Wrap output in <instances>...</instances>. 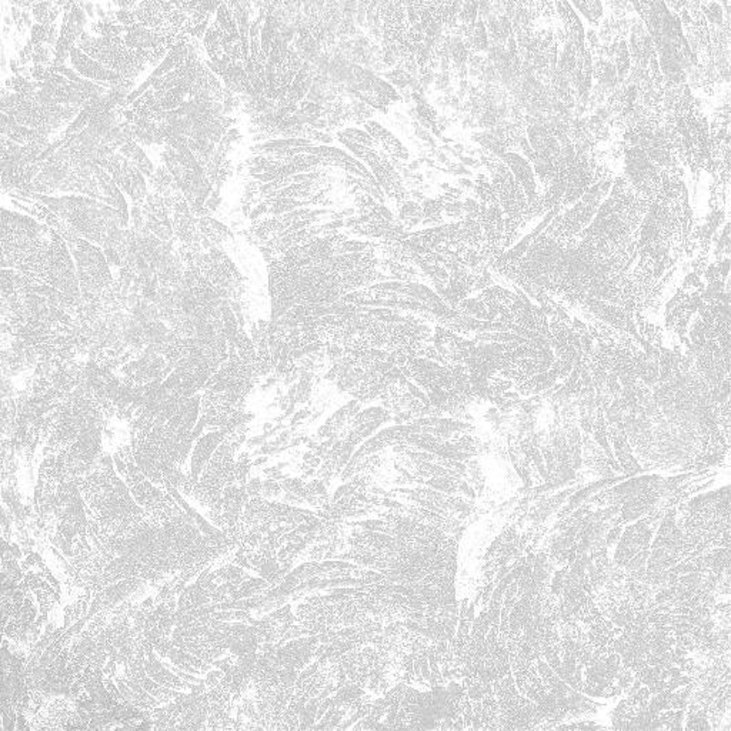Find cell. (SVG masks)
<instances>
[{"mask_svg": "<svg viewBox=\"0 0 731 731\" xmlns=\"http://www.w3.org/2000/svg\"><path fill=\"white\" fill-rule=\"evenodd\" d=\"M149 660L145 661V668H146V673L150 678H153L156 683L167 687V688H173V690H177V691H190L193 684L190 681H186L183 678H180L177 674H175L172 670H169L166 665H163L157 658H156V654L155 651H152L150 654H147Z\"/></svg>", "mask_w": 731, "mask_h": 731, "instance_id": "cell-7", "label": "cell"}, {"mask_svg": "<svg viewBox=\"0 0 731 731\" xmlns=\"http://www.w3.org/2000/svg\"><path fill=\"white\" fill-rule=\"evenodd\" d=\"M500 159L507 165V167L512 170V173L520 183L522 189L526 193L527 203H534L540 197V189L532 163L517 152H506L500 156Z\"/></svg>", "mask_w": 731, "mask_h": 731, "instance_id": "cell-4", "label": "cell"}, {"mask_svg": "<svg viewBox=\"0 0 731 731\" xmlns=\"http://www.w3.org/2000/svg\"><path fill=\"white\" fill-rule=\"evenodd\" d=\"M336 136H341V138H344L347 140H351L354 143L363 145L366 147H370V149H375V150L380 149L378 142L366 130H360V129H356V128H344L343 130L336 132Z\"/></svg>", "mask_w": 731, "mask_h": 731, "instance_id": "cell-9", "label": "cell"}, {"mask_svg": "<svg viewBox=\"0 0 731 731\" xmlns=\"http://www.w3.org/2000/svg\"><path fill=\"white\" fill-rule=\"evenodd\" d=\"M363 126H364L366 132H368L378 142L379 147L386 155H389L393 159L403 160V162L409 160V157H410L409 150L403 146V143L392 132H389L380 123H378L376 120H366L363 123Z\"/></svg>", "mask_w": 731, "mask_h": 731, "instance_id": "cell-6", "label": "cell"}, {"mask_svg": "<svg viewBox=\"0 0 731 731\" xmlns=\"http://www.w3.org/2000/svg\"><path fill=\"white\" fill-rule=\"evenodd\" d=\"M53 5H55L53 0H39V2H36L31 8V12H32L36 24H41V25H45V26L52 25V22H51V11H52Z\"/></svg>", "mask_w": 731, "mask_h": 731, "instance_id": "cell-12", "label": "cell"}, {"mask_svg": "<svg viewBox=\"0 0 731 731\" xmlns=\"http://www.w3.org/2000/svg\"><path fill=\"white\" fill-rule=\"evenodd\" d=\"M613 182L603 179L591 185L571 209L561 213L559 226L549 237L566 250H576L580 244V233L591 223L598 207L610 195Z\"/></svg>", "mask_w": 731, "mask_h": 731, "instance_id": "cell-2", "label": "cell"}, {"mask_svg": "<svg viewBox=\"0 0 731 731\" xmlns=\"http://www.w3.org/2000/svg\"><path fill=\"white\" fill-rule=\"evenodd\" d=\"M31 39H32L33 45L48 43V26L35 24L33 28L31 29Z\"/></svg>", "mask_w": 731, "mask_h": 731, "instance_id": "cell-14", "label": "cell"}, {"mask_svg": "<svg viewBox=\"0 0 731 731\" xmlns=\"http://www.w3.org/2000/svg\"><path fill=\"white\" fill-rule=\"evenodd\" d=\"M71 62H72L73 69L85 79H89L93 82L115 83L116 86L126 81L122 75L105 68L102 63H99L98 61L90 58L88 53H85L78 46H75L71 52Z\"/></svg>", "mask_w": 731, "mask_h": 731, "instance_id": "cell-3", "label": "cell"}, {"mask_svg": "<svg viewBox=\"0 0 731 731\" xmlns=\"http://www.w3.org/2000/svg\"><path fill=\"white\" fill-rule=\"evenodd\" d=\"M261 480L259 477H254L247 484H246V490L249 493L250 497H254V496H261Z\"/></svg>", "mask_w": 731, "mask_h": 731, "instance_id": "cell-17", "label": "cell"}, {"mask_svg": "<svg viewBox=\"0 0 731 731\" xmlns=\"http://www.w3.org/2000/svg\"><path fill=\"white\" fill-rule=\"evenodd\" d=\"M116 671H118V663L112 658L108 660V663L103 665V673L108 675V677H112L115 678L116 677Z\"/></svg>", "mask_w": 731, "mask_h": 731, "instance_id": "cell-19", "label": "cell"}, {"mask_svg": "<svg viewBox=\"0 0 731 731\" xmlns=\"http://www.w3.org/2000/svg\"><path fill=\"white\" fill-rule=\"evenodd\" d=\"M281 487L279 484V482L276 480H271V479H267L261 483V496L264 499H270V497H279L280 493H281Z\"/></svg>", "mask_w": 731, "mask_h": 731, "instance_id": "cell-13", "label": "cell"}, {"mask_svg": "<svg viewBox=\"0 0 731 731\" xmlns=\"http://www.w3.org/2000/svg\"><path fill=\"white\" fill-rule=\"evenodd\" d=\"M472 49L475 53H480V52H487L489 51V36H487V29H486V25H484V21L483 18H477L476 24H475V28H473V38H472Z\"/></svg>", "mask_w": 731, "mask_h": 731, "instance_id": "cell-10", "label": "cell"}, {"mask_svg": "<svg viewBox=\"0 0 731 731\" xmlns=\"http://www.w3.org/2000/svg\"><path fill=\"white\" fill-rule=\"evenodd\" d=\"M573 5L583 14V16L589 21L591 28H597L604 15V8L601 0H571Z\"/></svg>", "mask_w": 731, "mask_h": 731, "instance_id": "cell-8", "label": "cell"}, {"mask_svg": "<svg viewBox=\"0 0 731 731\" xmlns=\"http://www.w3.org/2000/svg\"><path fill=\"white\" fill-rule=\"evenodd\" d=\"M11 551H12V554H14L18 560H21V559H22V550H21V547H19V544H18V543L11 541Z\"/></svg>", "mask_w": 731, "mask_h": 731, "instance_id": "cell-22", "label": "cell"}, {"mask_svg": "<svg viewBox=\"0 0 731 731\" xmlns=\"http://www.w3.org/2000/svg\"><path fill=\"white\" fill-rule=\"evenodd\" d=\"M310 413H311V412H310L307 408H306V409H301L300 412H297V413L293 416V419H291V423H290V425H291V426L299 425V422H301V420H304L306 418H309V416H310Z\"/></svg>", "mask_w": 731, "mask_h": 731, "instance_id": "cell-20", "label": "cell"}, {"mask_svg": "<svg viewBox=\"0 0 731 731\" xmlns=\"http://www.w3.org/2000/svg\"><path fill=\"white\" fill-rule=\"evenodd\" d=\"M209 24H210V18H209V19H206V21H203L202 24H199V25L193 26V28L189 31V33H187V35H190L192 38H196V39H199V41H203V38H204V35H206V29H207Z\"/></svg>", "mask_w": 731, "mask_h": 731, "instance_id": "cell-16", "label": "cell"}, {"mask_svg": "<svg viewBox=\"0 0 731 731\" xmlns=\"http://www.w3.org/2000/svg\"><path fill=\"white\" fill-rule=\"evenodd\" d=\"M636 15L646 26L665 85L687 83V75L697 65L685 42L678 18L664 0H630Z\"/></svg>", "mask_w": 731, "mask_h": 731, "instance_id": "cell-1", "label": "cell"}, {"mask_svg": "<svg viewBox=\"0 0 731 731\" xmlns=\"http://www.w3.org/2000/svg\"><path fill=\"white\" fill-rule=\"evenodd\" d=\"M457 185L463 190H473L475 189V183L472 180H469V179H457Z\"/></svg>", "mask_w": 731, "mask_h": 731, "instance_id": "cell-21", "label": "cell"}, {"mask_svg": "<svg viewBox=\"0 0 731 731\" xmlns=\"http://www.w3.org/2000/svg\"><path fill=\"white\" fill-rule=\"evenodd\" d=\"M267 460H269V457H260V459H259V460H256V462H253V463H252V465H253V466H260V465H263V463H266V462H267Z\"/></svg>", "mask_w": 731, "mask_h": 731, "instance_id": "cell-23", "label": "cell"}, {"mask_svg": "<svg viewBox=\"0 0 731 731\" xmlns=\"http://www.w3.org/2000/svg\"><path fill=\"white\" fill-rule=\"evenodd\" d=\"M223 675H224V671H223V670H220V668H217V667H216V670H210V671H207V675H206V680H204L206 688H207V690H210V688L216 687V685L220 683V680L223 678Z\"/></svg>", "mask_w": 731, "mask_h": 731, "instance_id": "cell-15", "label": "cell"}, {"mask_svg": "<svg viewBox=\"0 0 731 731\" xmlns=\"http://www.w3.org/2000/svg\"><path fill=\"white\" fill-rule=\"evenodd\" d=\"M139 4L140 0H118L116 6L125 11H136L139 8Z\"/></svg>", "mask_w": 731, "mask_h": 731, "instance_id": "cell-18", "label": "cell"}, {"mask_svg": "<svg viewBox=\"0 0 731 731\" xmlns=\"http://www.w3.org/2000/svg\"><path fill=\"white\" fill-rule=\"evenodd\" d=\"M233 432L229 429H220L217 432H210L196 440L195 450L192 453V465H190V477L193 482H199L202 470L204 465L209 462L214 450L223 443V440L230 436Z\"/></svg>", "mask_w": 731, "mask_h": 731, "instance_id": "cell-5", "label": "cell"}, {"mask_svg": "<svg viewBox=\"0 0 731 731\" xmlns=\"http://www.w3.org/2000/svg\"><path fill=\"white\" fill-rule=\"evenodd\" d=\"M608 16L616 19H624L634 15V8L630 0H604Z\"/></svg>", "mask_w": 731, "mask_h": 731, "instance_id": "cell-11", "label": "cell"}]
</instances>
